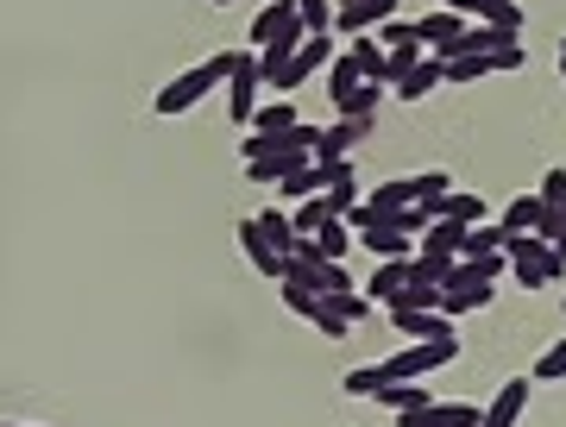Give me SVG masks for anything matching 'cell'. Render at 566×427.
<instances>
[{"instance_id": "28", "label": "cell", "mask_w": 566, "mask_h": 427, "mask_svg": "<svg viewBox=\"0 0 566 427\" xmlns=\"http://www.w3.org/2000/svg\"><path fill=\"white\" fill-rule=\"evenodd\" d=\"M535 221H541V195H516L510 207H504V221H497V226L516 239V233H535Z\"/></svg>"}, {"instance_id": "32", "label": "cell", "mask_w": 566, "mask_h": 427, "mask_svg": "<svg viewBox=\"0 0 566 427\" xmlns=\"http://www.w3.org/2000/svg\"><path fill=\"white\" fill-rule=\"evenodd\" d=\"M296 20L309 25V38L334 32V0H296Z\"/></svg>"}, {"instance_id": "25", "label": "cell", "mask_w": 566, "mask_h": 427, "mask_svg": "<svg viewBox=\"0 0 566 427\" xmlns=\"http://www.w3.org/2000/svg\"><path fill=\"white\" fill-rule=\"evenodd\" d=\"M372 396L385 402L390 415H410V408H422V402H428V390H422V383H378Z\"/></svg>"}, {"instance_id": "26", "label": "cell", "mask_w": 566, "mask_h": 427, "mask_svg": "<svg viewBox=\"0 0 566 427\" xmlns=\"http://www.w3.org/2000/svg\"><path fill=\"white\" fill-rule=\"evenodd\" d=\"M321 221H334V207H328V195H309V201H296L290 207V226H296V239H309Z\"/></svg>"}, {"instance_id": "8", "label": "cell", "mask_w": 566, "mask_h": 427, "mask_svg": "<svg viewBox=\"0 0 566 427\" xmlns=\"http://www.w3.org/2000/svg\"><path fill=\"white\" fill-rule=\"evenodd\" d=\"M390 13H397V0H340V7H334V32H340V38H359V32H378Z\"/></svg>"}, {"instance_id": "41", "label": "cell", "mask_w": 566, "mask_h": 427, "mask_svg": "<svg viewBox=\"0 0 566 427\" xmlns=\"http://www.w3.org/2000/svg\"><path fill=\"white\" fill-rule=\"evenodd\" d=\"M435 7H447V13H460V20H465V13H479V20H485V7H491V0H435Z\"/></svg>"}, {"instance_id": "10", "label": "cell", "mask_w": 566, "mask_h": 427, "mask_svg": "<svg viewBox=\"0 0 566 427\" xmlns=\"http://www.w3.org/2000/svg\"><path fill=\"white\" fill-rule=\"evenodd\" d=\"M303 45H309V25H303V20H283V25H278V38L258 50V75H271L278 63H290V57H296Z\"/></svg>"}, {"instance_id": "40", "label": "cell", "mask_w": 566, "mask_h": 427, "mask_svg": "<svg viewBox=\"0 0 566 427\" xmlns=\"http://www.w3.org/2000/svg\"><path fill=\"white\" fill-rule=\"evenodd\" d=\"M535 195H541V207H554V201L566 195V170H561V164H554V170L541 176V189H535Z\"/></svg>"}, {"instance_id": "19", "label": "cell", "mask_w": 566, "mask_h": 427, "mask_svg": "<svg viewBox=\"0 0 566 427\" xmlns=\"http://www.w3.org/2000/svg\"><path fill=\"white\" fill-rule=\"evenodd\" d=\"M440 82H447V75H440V63H435V57H422V63H415L410 75H397V82H390V95H403V100H422V95H428V88H440Z\"/></svg>"}, {"instance_id": "29", "label": "cell", "mask_w": 566, "mask_h": 427, "mask_svg": "<svg viewBox=\"0 0 566 427\" xmlns=\"http://www.w3.org/2000/svg\"><path fill=\"white\" fill-rule=\"evenodd\" d=\"M303 114L290 107V100H264V107H252V126L246 132H283V126H296Z\"/></svg>"}, {"instance_id": "21", "label": "cell", "mask_w": 566, "mask_h": 427, "mask_svg": "<svg viewBox=\"0 0 566 427\" xmlns=\"http://www.w3.org/2000/svg\"><path fill=\"white\" fill-rule=\"evenodd\" d=\"M346 57L359 63L365 82H385V45L372 38V32H359V38H346Z\"/></svg>"}, {"instance_id": "11", "label": "cell", "mask_w": 566, "mask_h": 427, "mask_svg": "<svg viewBox=\"0 0 566 427\" xmlns=\"http://www.w3.org/2000/svg\"><path fill=\"white\" fill-rule=\"evenodd\" d=\"M359 139H365V120H334L315 132V157H353Z\"/></svg>"}, {"instance_id": "27", "label": "cell", "mask_w": 566, "mask_h": 427, "mask_svg": "<svg viewBox=\"0 0 566 427\" xmlns=\"http://www.w3.org/2000/svg\"><path fill=\"white\" fill-rule=\"evenodd\" d=\"M504 246H510V233H504L497 221H485V226H465V251H460V258H485V251H504Z\"/></svg>"}, {"instance_id": "35", "label": "cell", "mask_w": 566, "mask_h": 427, "mask_svg": "<svg viewBox=\"0 0 566 427\" xmlns=\"http://www.w3.org/2000/svg\"><path fill=\"white\" fill-rule=\"evenodd\" d=\"M566 377V340H554V346L535 358V383H561Z\"/></svg>"}, {"instance_id": "3", "label": "cell", "mask_w": 566, "mask_h": 427, "mask_svg": "<svg viewBox=\"0 0 566 427\" xmlns=\"http://www.w3.org/2000/svg\"><path fill=\"white\" fill-rule=\"evenodd\" d=\"M453 358H460V333H447V340H415V346L378 358V377H385V383H422L428 371L453 365Z\"/></svg>"}, {"instance_id": "31", "label": "cell", "mask_w": 566, "mask_h": 427, "mask_svg": "<svg viewBox=\"0 0 566 427\" xmlns=\"http://www.w3.org/2000/svg\"><path fill=\"white\" fill-rule=\"evenodd\" d=\"M365 75H359V63H353V57H334V70H328V95H334V107L346 95H353V88H359Z\"/></svg>"}, {"instance_id": "12", "label": "cell", "mask_w": 566, "mask_h": 427, "mask_svg": "<svg viewBox=\"0 0 566 427\" xmlns=\"http://www.w3.org/2000/svg\"><path fill=\"white\" fill-rule=\"evenodd\" d=\"M252 226L264 233V246L278 251V258H290V251H296V226H290V207H258Z\"/></svg>"}, {"instance_id": "20", "label": "cell", "mask_w": 566, "mask_h": 427, "mask_svg": "<svg viewBox=\"0 0 566 427\" xmlns=\"http://www.w3.org/2000/svg\"><path fill=\"white\" fill-rule=\"evenodd\" d=\"M435 214H440V221H460V226H485V221H491L485 195H440Z\"/></svg>"}, {"instance_id": "42", "label": "cell", "mask_w": 566, "mask_h": 427, "mask_svg": "<svg viewBox=\"0 0 566 427\" xmlns=\"http://www.w3.org/2000/svg\"><path fill=\"white\" fill-rule=\"evenodd\" d=\"M561 75H566V50H561Z\"/></svg>"}, {"instance_id": "18", "label": "cell", "mask_w": 566, "mask_h": 427, "mask_svg": "<svg viewBox=\"0 0 566 427\" xmlns=\"http://www.w3.org/2000/svg\"><path fill=\"white\" fill-rule=\"evenodd\" d=\"M359 246L372 251V258H415V239L403 226H372V233H359Z\"/></svg>"}, {"instance_id": "15", "label": "cell", "mask_w": 566, "mask_h": 427, "mask_svg": "<svg viewBox=\"0 0 566 427\" xmlns=\"http://www.w3.org/2000/svg\"><path fill=\"white\" fill-rule=\"evenodd\" d=\"M403 283H410V258H378V271H372V283H365V296L385 308V301L397 296Z\"/></svg>"}, {"instance_id": "17", "label": "cell", "mask_w": 566, "mask_h": 427, "mask_svg": "<svg viewBox=\"0 0 566 427\" xmlns=\"http://www.w3.org/2000/svg\"><path fill=\"white\" fill-rule=\"evenodd\" d=\"M309 239L321 246V258H334V264H346V258H353V246H359V239H353V226L340 221V214H334V221H321Z\"/></svg>"}, {"instance_id": "38", "label": "cell", "mask_w": 566, "mask_h": 427, "mask_svg": "<svg viewBox=\"0 0 566 427\" xmlns=\"http://www.w3.org/2000/svg\"><path fill=\"white\" fill-rule=\"evenodd\" d=\"M321 195H328L334 214H353V207H359V176H353V182H334V189H321Z\"/></svg>"}, {"instance_id": "45", "label": "cell", "mask_w": 566, "mask_h": 427, "mask_svg": "<svg viewBox=\"0 0 566 427\" xmlns=\"http://www.w3.org/2000/svg\"><path fill=\"white\" fill-rule=\"evenodd\" d=\"M561 50H566V45H561Z\"/></svg>"}, {"instance_id": "24", "label": "cell", "mask_w": 566, "mask_h": 427, "mask_svg": "<svg viewBox=\"0 0 566 427\" xmlns=\"http://www.w3.org/2000/svg\"><path fill=\"white\" fill-rule=\"evenodd\" d=\"M278 195H283V201H309V195H321V170H315V157H303L296 170L283 176Z\"/></svg>"}, {"instance_id": "23", "label": "cell", "mask_w": 566, "mask_h": 427, "mask_svg": "<svg viewBox=\"0 0 566 427\" xmlns=\"http://www.w3.org/2000/svg\"><path fill=\"white\" fill-rule=\"evenodd\" d=\"M378 100H385V82H359V88H353V95L340 100L334 114H340V120H365V126H372V114H378Z\"/></svg>"}, {"instance_id": "30", "label": "cell", "mask_w": 566, "mask_h": 427, "mask_svg": "<svg viewBox=\"0 0 566 427\" xmlns=\"http://www.w3.org/2000/svg\"><path fill=\"white\" fill-rule=\"evenodd\" d=\"M365 201H372V207H378L385 221H397V214H403V207L415 201V182H385V189H372Z\"/></svg>"}, {"instance_id": "5", "label": "cell", "mask_w": 566, "mask_h": 427, "mask_svg": "<svg viewBox=\"0 0 566 427\" xmlns=\"http://www.w3.org/2000/svg\"><path fill=\"white\" fill-rule=\"evenodd\" d=\"M378 301L365 296V289H334V296H321V315H315V327L328 333V340H346L353 333V321H365Z\"/></svg>"}, {"instance_id": "16", "label": "cell", "mask_w": 566, "mask_h": 427, "mask_svg": "<svg viewBox=\"0 0 566 427\" xmlns=\"http://www.w3.org/2000/svg\"><path fill=\"white\" fill-rule=\"evenodd\" d=\"M491 296H497V283H465V289H440V315L453 321V315H479V308H491Z\"/></svg>"}, {"instance_id": "37", "label": "cell", "mask_w": 566, "mask_h": 427, "mask_svg": "<svg viewBox=\"0 0 566 427\" xmlns=\"http://www.w3.org/2000/svg\"><path fill=\"white\" fill-rule=\"evenodd\" d=\"M378 383H385V377H378V365H365V371H346V377H340V390H346V396H372Z\"/></svg>"}, {"instance_id": "14", "label": "cell", "mask_w": 566, "mask_h": 427, "mask_svg": "<svg viewBox=\"0 0 566 427\" xmlns=\"http://www.w3.org/2000/svg\"><path fill=\"white\" fill-rule=\"evenodd\" d=\"M239 246H246V258H252V271H258V276H278V283H283V258L264 246V233L252 226V214L239 221Z\"/></svg>"}, {"instance_id": "6", "label": "cell", "mask_w": 566, "mask_h": 427, "mask_svg": "<svg viewBox=\"0 0 566 427\" xmlns=\"http://www.w3.org/2000/svg\"><path fill=\"white\" fill-rule=\"evenodd\" d=\"M321 63H334V38H328V32H321V38H309V45L296 50V57H290V63H278V70L264 75V82H271V88H283V95H290V88H303V82H309V75L321 70Z\"/></svg>"}, {"instance_id": "34", "label": "cell", "mask_w": 566, "mask_h": 427, "mask_svg": "<svg viewBox=\"0 0 566 427\" xmlns=\"http://www.w3.org/2000/svg\"><path fill=\"white\" fill-rule=\"evenodd\" d=\"M491 70H497L491 57H453V63H440V75H447V82H479V75H491Z\"/></svg>"}, {"instance_id": "39", "label": "cell", "mask_w": 566, "mask_h": 427, "mask_svg": "<svg viewBox=\"0 0 566 427\" xmlns=\"http://www.w3.org/2000/svg\"><path fill=\"white\" fill-rule=\"evenodd\" d=\"M415 182V201H435V195H447V176L440 170H422V176H410Z\"/></svg>"}, {"instance_id": "44", "label": "cell", "mask_w": 566, "mask_h": 427, "mask_svg": "<svg viewBox=\"0 0 566 427\" xmlns=\"http://www.w3.org/2000/svg\"><path fill=\"white\" fill-rule=\"evenodd\" d=\"M13 427H26V422H13Z\"/></svg>"}, {"instance_id": "22", "label": "cell", "mask_w": 566, "mask_h": 427, "mask_svg": "<svg viewBox=\"0 0 566 427\" xmlns=\"http://www.w3.org/2000/svg\"><path fill=\"white\" fill-rule=\"evenodd\" d=\"M390 321H397V333H410V340H447V333H453V321L435 315V308H422V315H390Z\"/></svg>"}, {"instance_id": "33", "label": "cell", "mask_w": 566, "mask_h": 427, "mask_svg": "<svg viewBox=\"0 0 566 427\" xmlns=\"http://www.w3.org/2000/svg\"><path fill=\"white\" fill-rule=\"evenodd\" d=\"M283 308H290V315H303V321H315V315H321V296H315V289H303V283H290V276H283Z\"/></svg>"}, {"instance_id": "13", "label": "cell", "mask_w": 566, "mask_h": 427, "mask_svg": "<svg viewBox=\"0 0 566 427\" xmlns=\"http://www.w3.org/2000/svg\"><path fill=\"white\" fill-rule=\"evenodd\" d=\"M415 251H422V258H460V251H465V226L460 221H435L422 239H415Z\"/></svg>"}, {"instance_id": "2", "label": "cell", "mask_w": 566, "mask_h": 427, "mask_svg": "<svg viewBox=\"0 0 566 427\" xmlns=\"http://www.w3.org/2000/svg\"><path fill=\"white\" fill-rule=\"evenodd\" d=\"M303 157H315V126L309 120L283 126V132H246V164H278V170L290 176ZM283 176H278V182H283Z\"/></svg>"}, {"instance_id": "7", "label": "cell", "mask_w": 566, "mask_h": 427, "mask_svg": "<svg viewBox=\"0 0 566 427\" xmlns=\"http://www.w3.org/2000/svg\"><path fill=\"white\" fill-rule=\"evenodd\" d=\"M258 82H264V75H258V57L252 50H246V57H239V63H233V75H227V114L239 126H252V107H258Z\"/></svg>"}, {"instance_id": "1", "label": "cell", "mask_w": 566, "mask_h": 427, "mask_svg": "<svg viewBox=\"0 0 566 427\" xmlns=\"http://www.w3.org/2000/svg\"><path fill=\"white\" fill-rule=\"evenodd\" d=\"M239 57H246V50H214V57H202L196 70H182L177 82H164V88H157V95H152V114H164V120L196 114V107H202V100L233 75V63H239Z\"/></svg>"}, {"instance_id": "36", "label": "cell", "mask_w": 566, "mask_h": 427, "mask_svg": "<svg viewBox=\"0 0 566 427\" xmlns=\"http://www.w3.org/2000/svg\"><path fill=\"white\" fill-rule=\"evenodd\" d=\"M315 170H321V189H334V182H353V157H315Z\"/></svg>"}, {"instance_id": "4", "label": "cell", "mask_w": 566, "mask_h": 427, "mask_svg": "<svg viewBox=\"0 0 566 427\" xmlns=\"http://www.w3.org/2000/svg\"><path fill=\"white\" fill-rule=\"evenodd\" d=\"M504 258H510V271H516L522 289H547V283L566 271V258L547 246V239H535V233H516L510 246H504Z\"/></svg>"}, {"instance_id": "43", "label": "cell", "mask_w": 566, "mask_h": 427, "mask_svg": "<svg viewBox=\"0 0 566 427\" xmlns=\"http://www.w3.org/2000/svg\"><path fill=\"white\" fill-rule=\"evenodd\" d=\"M221 7H233V0H221Z\"/></svg>"}, {"instance_id": "9", "label": "cell", "mask_w": 566, "mask_h": 427, "mask_svg": "<svg viewBox=\"0 0 566 427\" xmlns=\"http://www.w3.org/2000/svg\"><path fill=\"white\" fill-rule=\"evenodd\" d=\"M529 390H535V377H510V383L497 390V402L479 415V427H516L522 422V408H529Z\"/></svg>"}]
</instances>
